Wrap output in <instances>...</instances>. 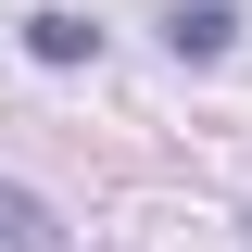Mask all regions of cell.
Instances as JSON below:
<instances>
[{
    "label": "cell",
    "mask_w": 252,
    "mask_h": 252,
    "mask_svg": "<svg viewBox=\"0 0 252 252\" xmlns=\"http://www.w3.org/2000/svg\"><path fill=\"white\" fill-rule=\"evenodd\" d=\"M227 38H240V13H227V0H177V13H164V51H177V63H215Z\"/></svg>",
    "instance_id": "1"
},
{
    "label": "cell",
    "mask_w": 252,
    "mask_h": 252,
    "mask_svg": "<svg viewBox=\"0 0 252 252\" xmlns=\"http://www.w3.org/2000/svg\"><path fill=\"white\" fill-rule=\"evenodd\" d=\"M0 252H63V215L38 189H13V177H0Z\"/></svg>",
    "instance_id": "2"
},
{
    "label": "cell",
    "mask_w": 252,
    "mask_h": 252,
    "mask_svg": "<svg viewBox=\"0 0 252 252\" xmlns=\"http://www.w3.org/2000/svg\"><path fill=\"white\" fill-rule=\"evenodd\" d=\"M26 51H38V63H89L101 26H89V13H26Z\"/></svg>",
    "instance_id": "3"
}]
</instances>
